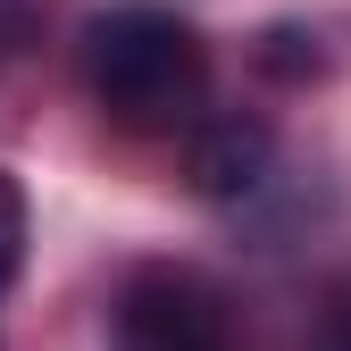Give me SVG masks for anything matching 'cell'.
Returning <instances> with one entry per match:
<instances>
[{
    "mask_svg": "<svg viewBox=\"0 0 351 351\" xmlns=\"http://www.w3.org/2000/svg\"><path fill=\"white\" fill-rule=\"evenodd\" d=\"M84 75H93V93L109 117L125 125H167V117H184L201 101V84H209V51H201V34L184 17H167V9H109L84 25Z\"/></svg>",
    "mask_w": 351,
    "mask_h": 351,
    "instance_id": "cell-1",
    "label": "cell"
},
{
    "mask_svg": "<svg viewBox=\"0 0 351 351\" xmlns=\"http://www.w3.org/2000/svg\"><path fill=\"white\" fill-rule=\"evenodd\" d=\"M318 351H351V285L326 301V318H318Z\"/></svg>",
    "mask_w": 351,
    "mask_h": 351,
    "instance_id": "cell-4",
    "label": "cell"
},
{
    "mask_svg": "<svg viewBox=\"0 0 351 351\" xmlns=\"http://www.w3.org/2000/svg\"><path fill=\"white\" fill-rule=\"evenodd\" d=\"M25 34H34V9L25 0H0V51H17Z\"/></svg>",
    "mask_w": 351,
    "mask_h": 351,
    "instance_id": "cell-5",
    "label": "cell"
},
{
    "mask_svg": "<svg viewBox=\"0 0 351 351\" xmlns=\"http://www.w3.org/2000/svg\"><path fill=\"white\" fill-rule=\"evenodd\" d=\"M259 167H268V134L243 125V117L209 125V134L193 143V184H201V193H251Z\"/></svg>",
    "mask_w": 351,
    "mask_h": 351,
    "instance_id": "cell-2",
    "label": "cell"
},
{
    "mask_svg": "<svg viewBox=\"0 0 351 351\" xmlns=\"http://www.w3.org/2000/svg\"><path fill=\"white\" fill-rule=\"evenodd\" d=\"M17 268H25V193L0 176V293L17 285Z\"/></svg>",
    "mask_w": 351,
    "mask_h": 351,
    "instance_id": "cell-3",
    "label": "cell"
}]
</instances>
